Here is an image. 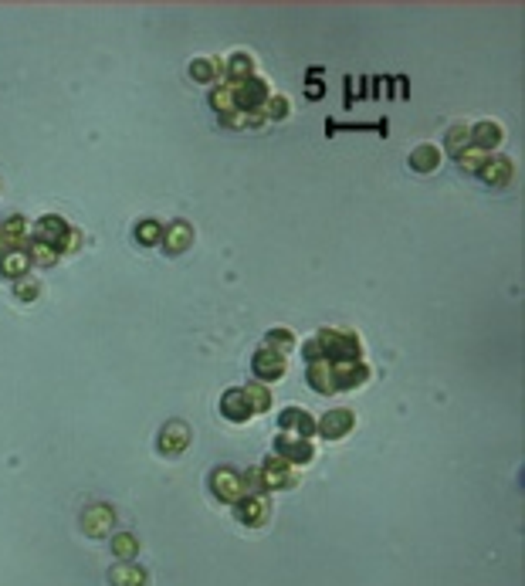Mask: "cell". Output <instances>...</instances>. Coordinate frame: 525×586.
Listing matches in <instances>:
<instances>
[{
    "instance_id": "6da1fadb",
    "label": "cell",
    "mask_w": 525,
    "mask_h": 586,
    "mask_svg": "<svg viewBox=\"0 0 525 586\" xmlns=\"http://www.w3.org/2000/svg\"><path fill=\"white\" fill-rule=\"evenodd\" d=\"M238 492H241V478H238L234 471H227V468L214 471V495H217V498L234 502V498H238Z\"/></svg>"
},
{
    "instance_id": "7a4b0ae2",
    "label": "cell",
    "mask_w": 525,
    "mask_h": 586,
    "mask_svg": "<svg viewBox=\"0 0 525 586\" xmlns=\"http://www.w3.org/2000/svg\"><path fill=\"white\" fill-rule=\"evenodd\" d=\"M275 447H278V458H291V461H309L312 458V447L302 437H295V434H285Z\"/></svg>"
},
{
    "instance_id": "3957f363",
    "label": "cell",
    "mask_w": 525,
    "mask_h": 586,
    "mask_svg": "<svg viewBox=\"0 0 525 586\" xmlns=\"http://www.w3.org/2000/svg\"><path fill=\"white\" fill-rule=\"evenodd\" d=\"M254 370H258V376H265V380H278V376L285 373V363H282V356L261 350L258 356H254Z\"/></svg>"
},
{
    "instance_id": "277c9868",
    "label": "cell",
    "mask_w": 525,
    "mask_h": 586,
    "mask_svg": "<svg viewBox=\"0 0 525 586\" xmlns=\"http://www.w3.org/2000/svg\"><path fill=\"white\" fill-rule=\"evenodd\" d=\"M187 441H190V434L183 424H169V427L160 434V447L166 454H180L183 447H187Z\"/></svg>"
},
{
    "instance_id": "5b68a950",
    "label": "cell",
    "mask_w": 525,
    "mask_h": 586,
    "mask_svg": "<svg viewBox=\"0 0 525 586\" xmlns=\"http://www.w3.org/2000/svg\"><path fill=\"white\" fill-rule=\"evenodd\" d=\"M220 410H224L231 421H244V417L251 414V400H247V393H244V390H231L227 396H224Z\"/></svg>"
},
{
    "instance_id": "8992f818",
    "label": "cell",
    "mask_w": 525,
    "mask_h": 586,
    "mask_svg": "<svg viewBox=\"0 0 525 586\" xmlns=\"http://www.w3.org/2000/svg\"><path fill=\"white\" fill-rule=\"evenodd\" d=\"M34 234H38V244H61L65 234H68V228H65L58 217H44L38 228H34Z\"/></svg>"
},
{
    "instance_id": "52a82bcc",
    "label": "cell",
    "mask_w": 525,
    "mask_h": 586,
    "mask_svg": "<svg viewBox=\"0 0 525 586\" xmlns=\"http://www.w3.org/2000/svg\"><path fill=\"white\" fill-rule=\"evenodd\" d=\"M353 427V414L349 410H336V414H325L319 430H322L325 437H342L346 430Z\"/></svg>"
},
{
    "instance_id": "ba28073f",
    "label": "cell",
    "mask_w": 525,
    "mask_h": 586,
    "mask_svg": "<svg viewBox=\"0 0 525 586\" xmlns=\"http://www.w3.org/2000/svg\"><path fill=\"white\" fill-rule=\"evenodd\" d=\"M109 525H112V512L105 505L99 508H88V515H85V529H88V536H105L109 532Z\"/></svg>"
},
{
    "instance_id": "9c48e42d",
    "label": "cell",
    "mask_w": 525,
    "mask_h": 586,
    "mask_svg": "<svg viewBox=\"0 0 525 586\" xmlns=\"http://www.w3.org/2000/svg\"><path fill=\"white\" fill-rule=\"evenodd\" d=\"M258 478H261V485H268V488H278V485H288V468H285L278 458H271L265 468L258 471Z\"/></svg>"
},
{
    "instance_id": "30bf717a",
    "label": "cell",
    "mask_w": 525,
    "mask_h": 586,
    "mask_svg": "<svg viewBox=\"0 0 525 586\" xmlns=\"http://www.w3.org/2000/svg\"><path fill=\"white\" fill-rule=\"evenodd\" d=\"M112 583L116 586H143L146 583V573L139 569V566H132V563H122L112 569Z\"/></svg>"
},
{
    "instance_id": "8fae6325",
    "label": "cell",
    "mask_w": 525,
    "mask_h": 586,
    "mask_svg": "<svg viewBox=\"0 0 525 586\" xmlns=\"http://www.w3.org/2000/svg\"><path fill=\"white\" fill-rule=\"evenodd\" d=\"M282 424L288 434H295V437H305L309 430H312V417L309 414H302V410H285L282 414Z\"/></svg>"
},
{
    "instance_id": "7c38bea8",
    "label": "cell",
    "mask_w": 525,
    "mask_h": 586,
    "mask_svg": "<svg viewBox=\"0 0 525 586\" xmlns=\"http://www.w3.org/2000/svg\"><path fill=\"white\" fill-rule=\"evenodd\" d=\"M265 515H268V508H265L261 498H244L241 508H238V518H241V522H261Z\"/></svg>"
},
{
    "instance_id": "4fadbf2b",
    "label": "cell",
    "mask_w": 525,
    "mask_h": 586,
    "mask_svg": "<svg viewBox=\"0 0 525 586\" xmlns=\"http://www.w3.org/2000/svg\"><path fill=\"white\" fill-rule=\"evenodd\" d=\"M0 272H3V274H21V272H28V254H21V251H10V254L3 258Z\"/></svg>"
},
{
    "instance_id": "5bb4252c",
    "label": "cell",
    "mask_w": 525,
    "mask_h": 586,
    "mask_svg": "<svg viewBox=\"0 0 525 586\" xmlns=\"http://www.w3.org/2000/svg\"><path fill=\"white\" fill-rule=\"evenodd\" d=\"M438 159H441V156H438V150H434V146H420V150L413 153L410 163H413V166H420V170H431Z\"/></svg>"
},
{
    "instance_id": "9a60e30c",
    "label": "cell",
    "mask_w": 525,
    "mask_h": 586,
    "mask_svg": "<svg viewBox=\"0 0 525 586\" xmlns=\"http://www.w3.org/2000/svg\"><path fill=\"white\" fill-rule=\"evenodd\" d=\"M475 139H478L482 146H495V143H498V129H495L491 122H482V125L475 129Z\"/></svg>"
},
{
    "instance_id": "2e32d148",
    "label": "cell",
    "mask_w": 525,
    "mask_h": 586,
    "mask_svg": "<svg viewBox=\"0 0 525 586\" xmlns=\"http://www.w3.org/2000/svg\"><path fill=\"white\" fill-rule=\"evenodd\" d=\"M112 549H116L119 556H125V559H129V556L136 552V539H132V536H119V539L112 543Z\"/></svg>"
},
{
    "instance_id": "e0dca14e",
    "label": "cell",
    "mask_w": 525,
    "mask_h": 586,
    "mask_svg": "<svg viewBox=\"0 0 525 586\" xmlns=\"http://www.w3.org/2000/svg\"><path fill=\"white\" fill-rule=\"evenodd\" d=\"M136 231H139V241H143V244H153V241H156V231H160V228H156L153 221H146V224H139Z\"/></svg>"
},
{
    "instance_id": "ac0fdd59",
    "label": "cell",
    "mask_w": 525,
    "mask_h": 586,
    "mask_svg": "<svg viewBox=\"0 0 525 586\" xmlns=\"http://www.w3.org/2000/svg\"><path fill=\"white\" fill-rule=\"evenodd\" d=\"M34 258H38L41 265H51V261H54V247H48V244H34Z\"/></svg>"
},
{
    "instance_id": "d6986e66",
    "label": "cell",
    "mask_w": 525,
    "mask_h": 586,
    "mask_svg": "<svg viewBox=\"0 0 525 586\" xmlns=\"http://www.w3.org/2000/svg\"><path fill=\"white\" fill-rule=\"evenodd\" d=\"M17 295H21V299H31V295H38V285H28V281H21V285H17Z\"/></svg>"
},
{
    "instance_id": "ffe728a7",
    "label": "cell",
    "mask_w": 525,
    "mask_h": 586,
    "mask_svg": "<svg viewBox=\"0 0 525 586\" xmlns=\"http://www.w3.org/2000/svg\"><path fill=\"white\" fill-rule=\"evenodd\" d=\"M194 79H210V65L207 61H200V65L194 61Z\"/></svg>"
},
{
    "instance_id": "44dd1931",
    "label": "cell",
    "mask_w": 525,
    "mask_h": 586,
    "mask_svg": "<svg viewBox=\"0 0 525 586\" xmlns=\"http://www.w3.org/2000/svg\"><path fill=\"white\" fill-rule=\"evenodd\" d=\"M0 244H7V241H3V234H0Z\"/></svg>"
}]
</instances>
